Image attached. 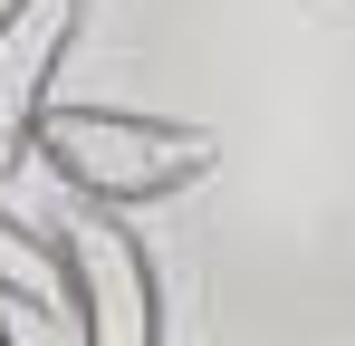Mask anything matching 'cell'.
I'll return each instance as SVG.
<instances>
[{
    "label": "cell",
    "mask_w": 355,
    "mask_h": 346,
    "mask_svg": "<svg viewBox=\"0 0 355 346\" xmlns=\"http://www.w3.org/2000/svg\"><path fill=\"white\" fill-rule=\"evenodd\" d=\"M39 164L58 173V192L87 202H173L221 164L202 125L173 115H135V106H49L39 115Z\"/></svg>",
    "instance_id": "obj_1"
},
{
    "label": "cell",
    "mask_w": 355,
    "mask_h": 346,
    "mask_svg": "<svg viewBox=\"0 0 355 346\" xmlns=\"http://www.w3.org/2000/svg\"><path fill=\"white\" fill-rule=\"evenodd\" d=\"M58 270H67V308H77V337L87 346H154L164 337V288H154V260L125 222V202H87L58 231Z\"/></svg>",
    "instance_id": "obj_2"
},
{
    "label": "cell",
    "mask_w": 355,
    "mask_h": 346,
    "mask_svg": "<svg viewBox=\"0 0 355 346\" xmlns=\"http://www.w3.org/2000/svg\"><path fill=\"white\" fill-rule=\"evenodd\" d=\"M87 29V0H0V173L39 154V115L58 106L67 49Z\"/></svg>",
    "instance_id": "obj_3"
},
{
    "label": "cell",
    "mask_w": 355,
    "mask_h": 346,
    "mask_svg": "<svg viewBox=\"0 0 355 346\" xmlns=\"http://www.w3.org/2000/svg\"><path fill=\"white\" fill-rule=\"evenodd\" d=\"M0 298H10V308H39L49 327H77V318H67L58 240H49V231H29L19 212H0Z\"/></svg>",
    "instance_id": "obj_4"
},
{
    "label": "cell",
    "mask_w": 355,
    "mask_h": 346,
    "mask_svg": "<svg viewBox=\"0 0 355 346\" xmlns=\"http://www.w3.org/2000/svg\"><path fill=\"white\" fill-rule=\"evenodd\" d=\"M0 308H10V298H0ZM0 337H10V318H0Z\"/></svg>",
    "instance_id": "obj_5"
}]
</instances>
